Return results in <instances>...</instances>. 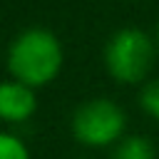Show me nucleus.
<instances>
[{"instance_id":"obj_6","label":"nucleus","mask_w":159,"mask_h":159,"mask_svg":"<svg viewBox=\"0 0 159 159\" xmlns=\"http://www.w3.org/2000/svg\"><path fill=\"white\" fill-rule=\"evenodd\" d=\"M0 159H30V152L15 134L0 132Z\"/></svg>"},{"instance_id":"obj_4","label":"nucleus","mask_w":159,"mask_h":159,"mask_svg":"<svg viewBox=\"0 0 159 159\" xmlns=\"http://www.w3.org/2000/svg\"><path fill=\"white\" fill-rule=\"evenodd\" d=\"M37 109V99H35V89L17 82V80H7L0 82V119L5 122H25L35 114Z\"/></svg>"},{"instance_id":"obj_7","label":"nucleus","mask_w":159,"mask_h":159,"mask_svg":"<svg viewBox=\"0 0 159 159\" xmlns=\"http://www.w3.org/2000/svg\"><path fill=\"white\" fill-rule=\"evenodd\" d=\"M139 104H142V109H144L149 117H154V119L159 122V77H157V80H149V82L142 87V92H139Z\"/></svg>"},{"instance_id":"obj_1","label":"nucleus","mask_w":159,"mask_h":159,"mask_svg":"<svg viewBox=\"0 0 159 159\" xmlns=\"http://www.w3.org/2000/svg\"><path fill=\"white\" fill-rule=\"evenodd\" d=\"M60 67H62V45L57 35L45 27L22 30L7 50L10 75L32 89L52 82Z\"/></svg>"},{"instance_id":"obj_3","label":"nucleus","mask_w":159,"mask_h":159,"mask_svg":"<svg viewBox=\"0 0 159 159\" xmlns=\"http://www.w3.org/2000/svg\"><path fill=\"white\" fill-rule=\"evenodd\" d=\"M72 134L84 147H109L124 134V112L107 97L82 102L72 114Z\"/></svg>"},{"instance_id":"obj_8","label":"nucleus","mask_w":159,"mask_h":159,"mask_svg":"<svg viewBox=\"0 0 159 159\" xmlns=\"http://www.w3.org/2000/svg\"><path fill=\"white\" fill-rule=\"evenodd\" d=\"M157 42H159V30H157Z\"/></svg>"},{"instance_id":"obj_2","label":"nucleus","mask_w":159,"mask_h":159,"mask_svg":"<svg viewBox=\"0 0 159 159\" xmlns=\"http://www.w3.org/2000/svg\"><path fill=\"white\" fill-rule=\"evenodd\" d=\"M154 65V42L139 27L117 30L104 45V67L122 84L142 82Z\"/></svg>"},{"instance_id":"obj_5","label":"nucleus","mask_w":159,"mask_h":159,"mask_svg":"<svg viewBox=\"0 0 159 159\" xmlns=\"http://www.w3.org/2000/svg\"><path fill=\"white\" fill-rule=\"evenodd\" d=\"M112 159H154V144L142 134L122 137L112 152Z\"/></svg>"}]
</instances>
